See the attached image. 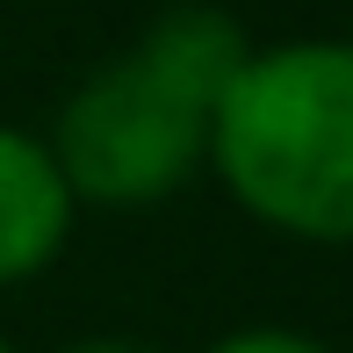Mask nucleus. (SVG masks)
<instances>
[{
    "label": "nucleus",
    "instance_id": "obj_1",
    "mask_svg": "<svg viewBox=\"0 0 353 353\" xmlns=\"http://www.w3.org/2000/svg\"><path fill=\"white\" fill-rule=\"evenodd\" d=\"M245 51V29L223 8L188 0L144 29L137 51L79 79L51 123V152L72 195L94 210H152L181 195L210 166V123Z\"/></svg>",
    "mask_w": 353,
    "mask_h": 353
},
{
    "label": "nucleus",
    "instance_id": "obj_2",
    "mask_svg": "<svg viewBox=\"0 0 353 353\" xmlns=\"http://www.w3.org/2000/svg\"><path fill=\"white\" fill-rule=\"evenodd\" d=\"M210 166L252 223L303 245H353V43L245 51L210 123Z\"/></svg>",
    "mask_w": 353,
    "mask_h": 353
},
{
    "label": "nucleus",
    "instance_id": "obj_3",
    "mask_svg": "<svg viewBox=\"0 0 353 353\" xmlns=\"http://www.w3.org/2000/svg\"><path fill=\"white\" fill-rule=\"evenodd\" d=\"M79 195L58 166L51 137H29L0 123V288L37 281L65 252Z\"/></svg>",
    "mask_w": 353,
    "mask_h": 353
},
{
    "label": "nucleus",
    "instance_id": "obj_4",
    "mask_svg": "<svg viewBox=\"0 0 353 353\" xmlns=\"http://www.w3.org/2000/svg\"><path fill=\"white\" fill-rule=\"evenodd\" d=\"M210 353H332L310 332H288V325H245V332H223Z\"/></svg>",
    "mask_w": 353,
    "mask_h": 353
},
{
    "label": "nucleus",
    "instance_id": "obj_5",
    "mask_svg": "<svg viewBox=\"0 0 353 353\" xmlns=\"http://www.w3.org/2000/svg\"><path fill=\"white\" fill-rule=\"evenodd\" d=\"M58 353H159V346H144V339H72Z\"/></svg>",
    "mask_w": 353,
    "mask_h": 353
},
{
    "label": "nucleus",
    "instance_id": "obj_6",
    "mask_svg": "<svg viewBox=\"0 0 353 353\" xmlns=\"http://www.w3.org/2000/svg\"><path fill=\"white\" fill-rule=\"evenodd\" d=\"M0 353H14V339H8V332H0Z\"/></svg>",
    "mask_w": 353,
    "mask_h": 353
}]
</instances>
